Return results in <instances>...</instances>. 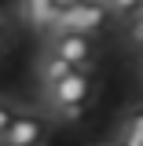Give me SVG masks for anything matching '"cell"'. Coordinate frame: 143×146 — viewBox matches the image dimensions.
Wrapping results in <instances>:
<instances>
[{"label":"cell","instance_id":"4","mask_svg":"<svg viewBox=\"0 0 143 146\" xmlns=\"http://www.w3.org/2000/svg\"><path fill=\"white\" fill-rule=\"evenodd\" d=\"M48 135V124L37 113H15V121L4 135V146H40Z\"/></svg>","mask_w":143,"mask_h":146},{"label":"cell","instance_id":"8","mask_svg":"<svg viewBox=\"0 0 143 146\" xmlns=\"http://www.w3.org/2000/svg\"><path fill=\"white\" fill-rule=\"evenodd\" d=\"M140 7H143V0H107V11H110V15H117V18L140 15Z\"/></svg>","mask_w":143,"mask_h":146},{"label":"cell","instance_id":"10","mask_svg":"<svg viewBox=\"0 0 143 146\" xmlns=\"http://www.w3.org/2000/svg\"><path fill=\"white\" fill-rule=\"evenodd\" d=\"M18 106L15 102H7V99H0V143H4V135H7V128H11V121H15Z\"/></svg>","mask_w":143,"mask_h":146},{"label":"cell","instance_id":"3","mask_svg":"<svg viewBox=\"0 0 143 146\" xmlns=\"http://www.w3.org/2000/svg\"><path fill=\"white\" fill-rule=\"evenodd\" d=\"M48 51L73 62L77 70H92L95 62V44L88 33H48Z\"/></svg>","mask_w":143,"mask_h":146},{"label":"cell","instance_id":"5","mask_svg":"<svg viewBox=\"0 0 143 146\" xmlns=\"http://www.w3.org/2000/svg\"><path fill=\"white\" fill-rule=\"evenodd\" d=\"M59 7H62V0H18V11H22V18H26L33 29H40V33H48V29L55 26Z\"/></svg>","mask_w":143,"mask_h":146},{"label":"cell","instance_id":"1","mask_svg":"<svg viewBox=\"0 0 143 146\" xmlns=\"http://www.w3.org/2000/svg\"><path fill=\"white\" fill-rule=\"evenodd\" d=\"M44 95H48L52 110L62 117V121H77V117L88 110V99H92V77H88V70H77V73H70V77H62L59 84L44 88Z\"/></svg>","mask_w":143,"mask_h":146},{"label":"cell","instance_id":"11","mask_svg":"<svg viewBox=\"0 0 143 146\" xmlns=\"http://www.w3.org/2000/svg\"><path fill=\"white\" fill-rule=\"evenodd\" d=\"M4 44H7V33H4V26H0V51H4Z\"/></svg>","mask_w":143,"mask_h":146},{"label":"cell","instance_id":"6","mask_svg":"<svg viewBox=\"0 0 143 146\" xmlns=\"http://www.w3.org/2000/svg\"><path fill=\"white\" fill-rule=\"evenodd\" d=\"M70 73H77L73 62H66V58H59V55H52V51H44V58H40V80H44V88L59 84V80L70 77Z\"/></svg>","mask_w":143,"mask_h":146},{"label":"cell","instance_id":"14","mask_svg":"<svg viewBox=\"0 0 143 146\" xmlns=\"http://www.w3.org/2000/svg\"><path fill=\"white\" fill-rule=\"evenodd\" d=\"M140 11H143V7H140Z\"/></svg>","mask_w":143,"mask_h":146},{"label":"cell","instance_id":"12","mask_svg":"<svg viewBox=\"0 0 143 146\" xmlns=\"http://www.w3.org/2000/svg\"><path fill=\"white\" fill-rule=\"evenodd\" d=\"M88 4H107V0H88Z\"/></svg>","mask_w":143,"mask_h":146},{"label":"cell","instance_id":"2","mask_svg":"<svg viewBox=\"0 0 143 146\" xmlns=\"http://www.w3.org/2000/svg\"><path fill=\"white\" fill-rule=\"evenodd\" d=\"M110 22L107 4H88V0H73V4H62L59 15H55V26L48 33H99Z\"/></svg>","mask_w":143,"mask_h":146},{"label":"cell","instance_id":"7","mask_svg":"<svg viewBox=\"0 0 143 146\" xmlns=\"http://www.w3.org/2000/svg\"><path fill=\"white\" fill-rule=\"evenodd\" d=\"M117 146H143V110H132L117 128Z\"/></svg>","mask_w":143,"mask_h":146},{"label":"cell","instance_id":"9","mask_svg":"<svg viewBox=\"0 0 143 146\" xmlns=\"http://www.w3.org/2000/svg\"><path fill=\"white\" fill-rule=\"evenodd\" d=\"M125 36H128V44H132V48H140V51H143V11L128 18V26H125Z\"/></svg>","mask_w":143,"mask_h":146},{"label":"cell","instance_id":"13","mask_svg":"<svg viewBox=\"0 0 143 146\" xmlns=\"http://www.w3.org/2000/svg\"><path fill=\"white\" fill-rule=\"evenodd\" d=\"M62 4H73V0H62Z\"/></svg>","mask_w":143,"mask_h":146}]
</instances>
